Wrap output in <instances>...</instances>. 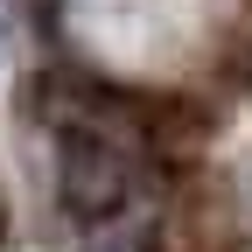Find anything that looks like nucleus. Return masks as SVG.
<instances>
[{
  "label": "nucleus",
  "mask_w": 252,
  "mask_h": 252,
  "mask_svg": "<svg viewBox=\"0 0 252 252\" xmlns=\"http://www.w3.org/2000/svg\"><path fill=\"white\" fill-rule=\"evenodd\" d=\"M0 42H7V0H0Z\"/></svg>",
  "instance_id": "f03ea898"
},
{
  "label": "nucleus",
  "mask_w": 252,
  "mask_h": 252,
  "mask_svg": "<svg viewBox=\"0 0 252 252\" xmlns=\"http://www.w3.org/2000/svg\"><path fill=\"white\" fill-rule=\"evenodd\" d=\"M56 210L70 217V231H98L154 210L147 126H133L126 105L105 91H84V105L56 119Z\"/></svg>",
  "instance_id": "f257e3e1"
}]
</instances>
